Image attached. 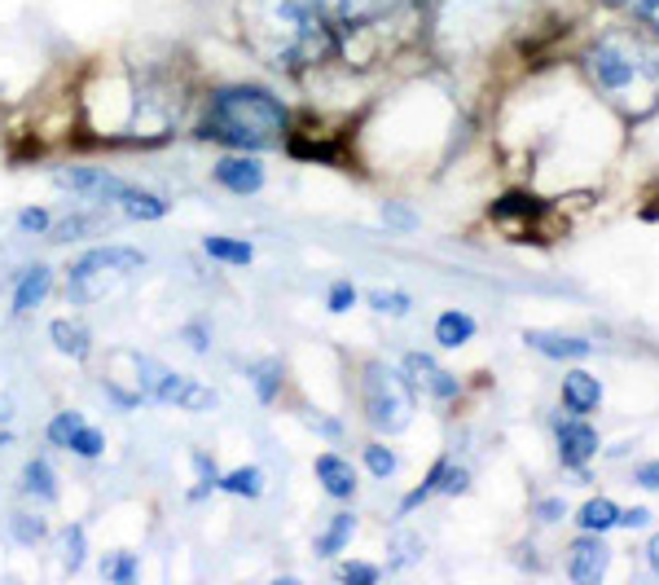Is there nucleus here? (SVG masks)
Here are the masks:
<instances>
[{"label": "nucleus", "instance_id": "obj_1", "mask_svg": "<svg viewBox=\"0 0 659 585\" xmlns=\"http://www.w3.org/2000/svg\"><path fill=\"white\" fill-rule=\"evenodd\" d=\"M242 40L273 67L299 71L335 49L330 23L308 5V0H238Z\"/></svg>", "mask_w": 659, "mask_h": 585}, {"label": "nucleus", "instance_id": "obj_2", "mask_svg": "<svg viewBox=\"0 0 659 585\" xmlns=\"http://www.w3.org/2000/svg\"><path fill=\"white\" fill-rule=\"evenodd\" d=\"M589 75L633 115H646L659 102V49L633 32H607L589 53Z\"/></svg>", "mask_w": 659, "mask_h": 585}, {"label": "nucleus", "instance_id": "obj_3", "mask_svg": "<svg viewBox=\"0 0 659 585\" xmlns=\"http://www.w3.org/2000/svg\"><path fill=\"white\" fill-rule=\"evenodd\" d=\"M281 132H286V106L268 88L233 84L212 93L207 123H203L207 141L233 145V151H268V145L281 141Z\"/></svg>", "mask_w": 659, "mask_h": 585}, {"label": "nucleus", "instance_id": "obj_4", "mask_svg": "<svg viewBox=\"0 0 659 585\" xmlns=\"http://www.w3.org/2000/svg\"><path fill=\"white\" fill-rule=\"evenodd\" d=\"M145 251L136 247H123V242H106V247H93L88 255H80L67 273V296L71 305H97L106 296H115L119 286H128L141 268H145Z\"/></svg>", "mask_w": 659, "mask_h": 585}, {"label": "nucleus", "instance_id": "obj_5", "mask_svg": "<svg viewBox=\"0 0 659 585\" xmlns=\"http://www.w3.org/2000/svg\"><path fill=\"white\" fill-rule=\"evenodd\" d=\"M361 405H366L370 427H374V431H387V435L405 431V427L414 422V414H418L414 383H409L400 370L383 366V361L366 366V379H361Z\"/></svg>", "mask_w": 659, "mask_h": 585}, {"label": "nucleus", "instance_id": "obj_6", "mask_svg": "<svg viewBox=\"0 0 659 585\" xmlns=\"http://www.w3.org/2000/svg\"><path fill=\"white\" fill-rule=\"evenodd\" d=\"M136 387L145 392V401L177 405L185 414H212L220 405V396L207 383H194V379H185L168 366H158L154 357H136Z\"/></svg>", "mask_w": 659, "mask_h": 585}, {"label": "nucleus", "instance_id": "obj_7", "mask_svg": "<svg viewBox=\"0 0 659 585\" xmlns=\"http://www.w3.org/2000/svg\"><path fill=\"white\" fill-rule=\"evenodd\" d=\"M58 186L71 190L75 199H88V203H119L123 190H128V181H119V177L106 172V168H88V164L58 172Z\"/></svg>", "mask_w": 659, "mask_h": 585}, {"label": "nucleus", "instance_id": "obj_8", "mask_svg": "<svg viewBox=\"0 0 659 585\" xmlns=\"http://www.w3.org/2000/svg\"><path fill=\"white\" fill-rule=\"evenodd\" d=\"M212 181L216 186H225L229 194H242V199H251V194H260L264 190V164L255 159V155H225L216 168H212Z\"/></svg>", "mask_w": 659, "mask_h": 585}, {"label": "nucleus", "instance_id": "obj_9", "mask_svg": "<svg viewBox=\"0 0 659 585\" xmlns=\"http://www.w3.org/2000/svg\"><path fill=\"white\" fill-rule=\"evenodd\" d=\"M308 5H312L325 23H339V27H366V23H374V19L387 10V0H308Z\"/></svg>", "mask_w": 659, "mask_h": 585}, {"label": "nucleus", "instance_id": "obj_10", "mask_svg": "<svg viewBox=\"0 0 659 585\" xmlns=\"http://www.w3.org/2000/svg\"><path fill=\"white\" fill-rule=\"evenodd\" d=\"M594 454H598V435H594L589 422H580V414L567 418V422H559V458L567 467H585Z\"/></svg>", "mask_w": 659, "mask_h": 585}, {"label": "nucleus", "instance_id": "obj_11", "mask_svg": "<svg viewBox=\"0 0 659 585\" xmlns=\"http://www.w3.org/2000/svg\"><path fill=\"white\" fill-rule=\"evenodd\" d=\"M607 563H611V550L598 537H580L572 546V554H567V576L580 581V585H594V581H602Z\"/></svg>", "mask_w": 659, "mask_h": 585}, {"label": "nucleus", "instance_id": "obj_12", "mask_svg": "<svg viewBox=\"0 0 659 585\" xmlns=\"http://www.w3.org/2000/svg\"><path fill=\"white\" fill-rule=\"evenodd\" d=\"M405 370H409V379H414L418 387H427L435 401H453V396H457V374H448L444 366H435L427 353H409V357H405Z\"/></svg>", "mask_w": 659, "mask_h": 585}, {"label": "nucleus", "instance_id": "obj_13", "mask_svg": "<svg viewBox=\"0 0 659 585\" xmlns=\"http://www.w3.org/2000/svg\"><path fill=\"white\" fill-rule=\"evenodd\" d=\"M312 471H316V480H321V489H325L330 498H339V502L357 498V471H352L348 458H339V454H321V458L312 463Z\"/></svg>", "mask_w": 659, "mask_h": 585}, {"label": "nucleus", "instance_id": "obj_14", "mask_svg": "<svg viewBox=\"0 0 659 585\" xmlns=\"http://www.w3.org/2000/svg\"><path fill=\"white\" fill-rule=\"evenodd\" d=\"M49 290H53V268L49 264H27L23 277H19V290H14V313L40 309Z\"/></svg>", "mask_w": 659, "mask_h": 585}, {"label": "nucleus", "instance_id": "obj_15", "mask_svg": "<svg viewBox=\"0 0 659 585\" xmlns=\"http://www.w3.org/2000/svg\"><path fill=\"white\" fill-rule=\"evenodd\" d=\"M524 339H528V348H537V353H546V357H554V361H576V357H589V353H594L589 339L559 335V331H528Z\"/></svg>", "mask_w": 659, "mask_h": 585}, {"label": "nucleus", "instance_id": "obj_16", "mask_svg": "<svg viewBox=\"0 0 659 585\" xmlns=\"http://www.w3.org/2000/svg\"><path fill=\"white\" fill-rule=\"evenodd\" d=\"M49 339H53V348H58L62 357H71V361H88V353H93L88 326H84V322H71V318H58V322L49 326Z\"/></svg>", "mask_w": 659, "mask_h": 585}, {"label": "nucleus", "instance_id": "obj_17", "mask_svg": "<svg viewBox=\"0 0 659 585\" xmlns=\"http://www.w3.org/2000/svg\"><path fill=\"white\" fill-rule=\"evenodd\" d=\"M563 405H567L572 414H589V409H598V405H602V387H598V379H594V374H585V370H567V374H563Z\"/></svg>", "mask_w": 659, "mask_h": 585}, {"label": "nucleus", "instance_id": "obj_18", "mask_svg": "<svg viewBox=\"0 0 659 585\" xmlns=\"http://www.w3.org/2000/svg\"><path fill=\"white\" fill-rule=\"evenodd\" d=\"M106 216L101 212H75V216H62L58 225H49V238L53 242H80V238H93V234H106Z\"/></svg>", "mask_w": 659, "mask_h": 585}, {"label": "nucleus", "instance_id": "obj_19", "mask_svg": "<svg viewBox=\"0 0 659 585\" xmlns=\"http://www.w3.org/2000/svg\"><path fill=\"white\" fill-rule=\"evenodd\" d=\"M119 207H123L128 220H163V216H168V199H158L149 190H132V186L123 190Z\"/></svg>", "mask_w": 659, "mask_h": 585}, {"label": "nucleus", "instance_id": "obj_20", "mask_svg": "<svg viewBox=\"0 0 659 585\" xmlns=\"http://www.w3.org/2000/svg\"><path fill=\"white\" fill-rule=\"evenodd\" d=\"M435 339H440L444 348L470 344V339H475V318H470V313H457V309L440 313V318H435Z\"/></svg>", "mask_w": 659, "mask_h": 585}, {"label": "nucleus", "instance_id": "obj_21", "mask_svg": "<svg viewBox=\"0 0 659 585\" xmlns=\"http://www.w3.org/2000/svg\"><path fill=\"white\" fill-rule=\"evenodd\" d=\"M203 251H207L212 260H220V264H238V268L255 260V247H251V242H242V238H225V234L203 238Z\"/></svg>", "mask_w": 659, "mask_h": 585}, {"label": "nucleus", "instance_id": "obj_22", "mask_svg": "<svg viewBox=\"0 0 659 585\" xmlns=\"http://www.w3.org/2000/svg\"><path fill=\"white\" fill-rule=\"evenodd\" d=\"M23 489H27L36 502H58V476H53V467H49L45 458H32V463L23 467Z\"/></svg>", "mask_w": 659, "mask_h": 585}, {"label": "nucleus", "instance_id": "obj_23", "mask_svg": "<svg viewBox=\"0 0 659 585\" xmlns=\"http://www.w3.org/2000/svg\"><path fill=\"white\" fill-rule=\"evenodd\" d=\"M357 533V515L352 511H339L335 520H330V528L316 537V554H339Z\"/></svg>", "mask_w": 659, "mask_h": 585}, {"label": "nucleus", "instance_id": "obj_24", "mask_svg": "<svg viewBox=\"0 0 659 585\" xmlns=\"http://www.w3.org/2000/svg\"><path fill=\"white\" fill-rule=\"evenodd\" d=\"M220 489L233 498H260L264 493V471L260 467H238L229 476H220Z\"/></svg>", "mask_w": 659, "mask_h": 585}, {"label": "nucleus", "instance_id": "obj_25", "mask_svg": "<svg viewBox=\"0 0 659 585\" xmlns=\"http://www.w3.org/2000/svg\"><path fill=\"white\" fill-rule=\"evenodd\" d=\"M580 524H585L589 533H607V528H615V524H620V506H615L611 498H594V502H585Z\"/></svg>", "mask_w": 659, "mask_h": 585}, {"label": "nucleus", "instance_id": "obj_26", "mask_svg": "<svg viewBox=\"0 0 659 585\" xmlns=\"http://www.w3.org/2000/svg\"><path fill=\"white\" fill-rule=\"evenodd\" d=\"M136 572H141V559H136L132 550H119V554H110V559H101V576H106V581H119V585H132V581H136Z\"/></svg>", "mask_w": 659, "mask_h": 585}, {"label": "nucleus", "instance_id": "obj_27", "mask_svg": "<svg viewBox=\"0 0 659 585\" xmlns=\"http://www.w3.org/2000/svg\"><path fill=\"white\" fill-rule=\"evenodd\" d=\"M84 422V414L80 409H62V414H53L49 418V427H45V435H49V445H58V450H67L71 445V435H75V427Z\"/></svg>", "mask_w": 659, "mask_h": 585}, {"label": "nucleus", "instance_id": "obj_28", "mask_svg": "<svg viewBox=\"0 0 659 585\" xmlns=\"http://www.w3.org/2000/svg\"><path fill=\"white\" fill-rule=\"evenodd\" d=\"M71 454H80V458H101L106 454V435L97 431V427H88V422H80L75 427V435H71V445H67Z\"/></svg>", "mask_w": 659, "mask_h": 585}, {"label": "nucleus", "instance_id": "obj_29", "mask_svg": "<svg viewBox=\"0 0 659 585\" xmlns=\"http://www.w3.org/2000/svg\"><path fill=\"white\" fill-rule=\"evenodd\" d=\"M251 379H255V396H260L264 405H273L277 392H281V361H260Z\"/></svg>", "mask_w": 659, "mask_h": 585}, {"label": "nucleus", "instance_id": "obj_30", "mask_svg": "<svg viewBox=\"0 0 659 585\" xmlns=\"http://www.w3.org/2000/svg\"><path fill=\"white\" fill-rule=\"evenodd\" d=\"M84 550H88L84 524H71V528L62 533V568H67V572H80V568H84Z\"/></svg>", "mask_w": 659, "mask_h": 585}, {"label": "nucleus", "instance_id": "obj_31", "mask_svg": "<svg viewBox=\"0 0 659 585\" xmlns=\"http://www.w3.org/2000/svg\"><path fill=\"white\" fill-rule=\"evenodd\" d=\"M370 309L383 313V318H405L414 309V300L405 296V290H370Z\"/></svg>", "mask_w": 659, "mask_h": 585}, {"label": "nucleus", "instance_id": "obj_32", "mask_svg": "<svg viewBox=\"0 0 659 585\" xmlns=\"http://www.w3.org/2000/svg\"><path fill=\"white\" fill-rule=\"evenodd\" d=\"M10 528H14V537H19L23 546L45 541V520H40V515H32V511H14V515H10Z\"/></svg>", "mask_w": 659, "mask_h": 585}, {"label": "nucleus", "instance_id": "obj_33", "mask_svg": "<svg viewBox=\"0 0 659 585\" xmlns=\"http://www.w3.org/2000/svg\"><path fill=\"white\" fill-rule=\"evenodd\" d=\"M366 467H370L379 480H387V476H396V454H392L387 445H370V450H366Z\"/></svg>", "mask_w": 659, "mask_h": 585}, {"label": "nucleus", "instance_id": "obj_34", "mask_svg": "<svg viewBox=\"0 0 659 585\" xmlns=\"http://www.w3.org/2000/svg\"><path fill=\"white\" fill-rule=\"evenodd\" d=\"M194 471H199V493H194V498H203V493L220 489V467H216L207 454H194Z\"/></svg>", "mask_w": 659, "mask_h": 585}, {"label": "nucleus", "instance_id": "obj_35", "mask_svg": "<svg viewBox=\"0 0 659 585\" xmlns=\"http://www.w3.org/2000/svg\"><path fill=\"white\" fill-rule=\"evenodd\" d=\"M325 305H330V313H348L357 305V286L352 282H335V286H330V296H325Z\"/></svg>", "mask_w": 659, "mask_h": 585}, {"label": "nucleus", "instance_id": "obj_36", "mask_svg": "<svg viewBox=\"0 0 659 585\" xmlns=\"http://www.w3.org/2000/svg\"><path fill=\"white\" fill-rule=\"evenodd\" d=\"M49 225H53V216L45 207H23L19 212V229L23 234H49Z\"/></svg>", "mask_w": 659, "mask_h": 585}, {"label": "nucleus", "instance_id": "obj_37", "mask_svg": "<svg viewBox=\"0 0 659 585\" xmlns=\"http://www.w3.org/2000/svg\"><path fill=\"white\" fill-rule=\"evenodd\" d=\"M383 220H387V225H396L400 234H409V229L418 225V216H414L409 207H400V203H383Z\"/></svg>", "mask_w": 659, "mask_h": 585}, {"label": "nucleus", "instance_id": "obj_38", "mask_svg": "<svg viewBox=\"0 0 659 585\" xmlns=\"http://www.w3.org/2000/svg\"><path fill=\"white\" fill-rule=\"evenodd\" d=\"M339 581L370 585V581H379V568H374V563H344V568H339Z\"/></svg>", "mask_w": 659, "mask_h": 585}, {"label": "nucleus", "instance_id": "obj_39", "mask_svg": "<svg viewBox=\"0 0 659 585\" xmlns=\"http://www.w3.org/2000/svg\"><path fill=\"white\" fill-rule=\"evenodd\" d=\"M181 335H185V344H190L194 353H212V331H207V322H190Z\"/></svg>", "mask_w": 659, "mask_h": 585}, {"label": "nucleus", "instance_id": "obj_40", "mask_svg": "<svg viewBox=\"0 0 659 585\" xmlns=\"http://www.w3.org/2000/svg\"><path fill=\"white\" fill-rule=\"evenodd\" d=\"M611 5H620V10H633V14L650 19V23H659V0H611Z\"/></svg>", "mask_w": 659, "mask_h": 585}, {"label": "nucleus", "instance_id": "obj_41", "mask_svg": "<svg viewBox=\"0 0 659 585\" xmlns=\"http://www.w3.org/2000/svg\"><path fill=\"white\" fill-rule=\"evenodd\" d=\"M418 546H422L418 537H396V550H400V559H396V563H409V559H418V554H422Z\"/></svg>", "mask_w": 659, "mask_h": 585}, {"label": "nucleus", "instance_id": "obj_42", "mask_svg": "<svg viewBox=\"0 0 659 585\" xmlns=\"http://www.w3.org/2000/svg\"><path fill=\"white\" fill-rule=\"evenodd\" d=\"M646 520H650V511H646V506H633V511H620V524H624V528H642Z\"/></svg>", "mask_w": 659, "mask_h": 585}, {"label": "nucleus", "instance_id": "obj_43", "mask_svg": "<svg viewBox=\"0 0 659 585\" xmlns=\"http://www.w3.org/2000/svg\"><path fill=\"white\" fill-rule=\"evenodd\" d=\"M637 485H646V489H659V463H646V467H637Z\"/></svg>", "mask_w": 659, "mask_h": 585}, {"label": "nucleus", "instance_id": "obj_44", "mask_svg": "<svg viewBox=\"0 0 659 585\" xmlns=\"http://www.w3.org/2000/svg\"><path fill=\"white\" fill-rule=\"evenodd\" d=\"M308 422H312L316 431H325V435H339V422H330V418H312V414H308Z\"/></svg>", "mask_w": 659, "mask_h": 585}, {"label": "nucleus", "instance_id": "obj_45", "mask_svg": "<svg viewBox=\"0 0 659 585\" xmlns=\"http://www.w3.org/2000/svg\"><path fill=\"white\" fill-rule=\"evenodd\" d=\"M559 511H563L559 502H541V520H559Z\"/></svg>", "mask_w": 659, "mask_h": 585}, {"label": "nucleus", "instance_id": "obj_46", "mask_svg": "<svg viewBox=\"0 0 659 585\" xmlns=\"http://www.w3.org/2000/svg\"><path fill=\"white\" fill-rule=\"evenodd\" d=\"M650 568H655V572H659V533H655V537H650Z\"/></svg>", "mask_w": 659, "mask_h": 585}, {"label": "nucleus", "instance_id": "obj_47", "mask_svg": "<svg viewBox=\"0 0 659 585\" xmlns=\"http://www.w3.org/2000/svg\"><path fill=\"white\" fill-rule=\"evenodd\" d=\"M5 445H14V431H5V427H0V450H5Z\"/></svg>", "mask_w": 659, "mask_h": 585}, {"label": "nucleus", "instance_id": "obj_48", "mask_svg": "<svg viewBox=\"0 0 659 585\" xmlns=\"http://www.w3.org/2000/svg\"><path fill=\"white\" fill-rule=\"evenodd\" d=\"M14 409H10V401H0V418H10Z\"/></svg>", "mask_w": 659, "mask_h": 585}]
</instances>
